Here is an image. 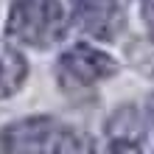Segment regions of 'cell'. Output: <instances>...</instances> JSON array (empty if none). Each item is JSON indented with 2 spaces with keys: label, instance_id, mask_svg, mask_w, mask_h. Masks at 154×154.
Returning a JSON list of instances; mask_svg holds the SVG:
<instances>
[{
  "label": "cell",
  "instance_id": "cell-1",
  "mask_svg": "<svg viewBox=\"0 0 154 154\" xmlns=\"http://www.w3.org/2000/svg\"><path fill=\"white\" fill-rule=\"evenodd\" d=\"M6 31L17 42L48 48L65 31V11L59 0H14L6 20Z\"/></svg>",
  "mask_w": 154,
  "mask_h": 154
},
{
  "label": "cell",
  "instance_id": "cell-2",
  "mask_svg": "<svg viewBox=\"0 0 154 154\" xmlns=\"http://www.w3.org/2000/svg\"><path fill=\"white\" fill-rule=\"evenodd\" d=\"M118 70L115 59L109 53L90 48V45H73L59 56L56 73H59V84L67 90H81V87H93L98 81L109 79Z\"/></svg>",
  "mask_w": 154,
  "mask_h": 154
},
{
  "label": "cell",
  "instance_id": "cell-3",
  "mask_svg": "<svg viewBox=\"0 0 154 154\" xmlns=\"http://www.w3.org/2000/svg\"><path fill=\"white\" fill-rule=\"evenodd\" d=\"M56 137V121L48 115H34L8 123L0 132V151L3 154H42L51 149Z\"/></svg>",
  "mask_w": 154,
  "mask_h": 154
},
{
  "label": "cell",
  "instance_id": "cell-4",
  "mask_svg": "<svg viewBox=\"0 0 154 154\" xmlns=\"http://www.w3.org/2000/svg\"><path fill=\"white\" fill-rule=\"evenodd\" d=\"M73 25L95 39H112L123 25V14L118 0H73L70 3Z\"/></svg>",
  "mask_w": 154,
  "mask_h": 154
},
{
  "label": "cell",
  "instance_id": "cell-5",
  "mask_svg": "<svg viewBox=\"0 0 154 154\" xmlns=\"http://www.w3.org/2000/svg\"><path fill=\"white\" fill-rule=\"evenodd\" d=\"M25 76H28V65H25L23 53L8 42H0V98L14 95L23 87Z\"/></svg>",
  "mask_w": 154,
  "mask_h": 154
},
{
  "label": "cell",
  "instance_id": "cell-6",
  "mask_svg": "<svg viewBox=\"0 0 154 154\" xmlns=\"http://www.w3.org/2000/svg\"><path fill=\"white\" fill-rule=\"evenodd\" d=\"M48 154H95V146L90 140V134L79 129H65L53 137Z\"/></svg>",
  "mask_w": 154,
  "mask_h": 154
},
{
  "label": "cell",
  "instance_id": "cell-7",
  "mask_svg": "<svg viewBox=\"0 0 154 154\" xmlns=\"http://www.w3.org/2000/svg\"><path fill=\"white\" fill-rule=\"evenodd\" d=\"M106 154H140V146L132 137H115L106 149Z\"/></svg>",
  "mask_w": 154,
  "mask_h": 154
},
{
  "label": "cell",
  "instance_id": "cell-8",
  "mask_svg": "<svg viewBox=\"0 0 154 154\" xmlns=\"http://www.w3.org/2000/svg\"><path fill=\"white\" fill-rule=\"evenodd\" d=\"M143 23H146V31H149V37L154 42V0H143Z\"/></svg>",
  "mask_w": 154,
  "mask_h": 154
},
{
  "label": "cell",
  "instance_id": "cell-9",
  "mask_svg": "<svg viewBox=\"0 0 154 154\" xmlns=\"http://www.w3.org/2000/svg\"><path fill=\"white\" fill-rule=\"evenodd\" d=\"M149 112H151V118H154V95H151V101H149Z\"/></svg>",
  "mask_w": 154,
  "mask_h": 154
}]
</instances>
